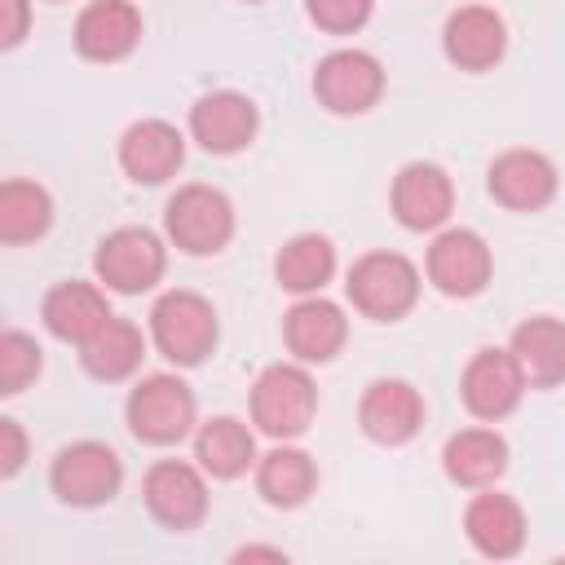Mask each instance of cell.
Returning a JSON list of instances; mask_svg holds the SVG:
<instances>
[{"label": "cell", "instance_id": "cell-1", "mask_svg": "<svg viewBox=\"0 0 565 565\" xmlns=\"http://www.w3.org/2000/svg\"><path fill=\"white\" fill-rule=\"evenodd\" d=\"M124 424L137 441L146 446H177L185 441L194 428H199V402H194V388L172 375V371H154V375H141L132 388H128V402H124Z\"/></svg>", "mask_w": 565, "mask_h": 565}, {"label": "cell", "instance_id": "cell-2", "mask_svg": "<svg viewBox=\"0 0 565 565\" xmlns=\"http://www.w3.org/2000/svg\"><path fill=\"white\" fill-rule=\"evenodd\" d=\"M150 340L172 366H199L221 340L216 305L190 287H172L150 305Z\"/></svg>", "mask_w": 565, "mask_h": 565}, {"label": "cell", "instance_id": "cell-3", "mask_svg": "<svg viewBox=\"0 0 565 565\" xmlns=\"http://www.w3.org/2000/svg\"><path fill=\"white\" fill-rule=\"evenodd\" d=\"M318 415V384L305 362H269L252 384V424L274 441H296Z\"/></svg>", "mask_w": 565, "mask_h": 565}, {"label": "cell", "instance_id": "cell-4", "mask_svg": "<svg viewBox=\"0 0 565 565\" xmlns=\"http://www.w3.org/2000/svg\"><path fill=\"white\" fill-rule=\"evenodd\" d=\"M234 203L225 190L190 181L181 185L168 203H163V234L172 247H181L185 256H216L230 247L234 238Z\"/></svg>", "mask_w": 565, "mask_h": 565}, {"label": "cell", "instance_id": "cell-5", "mask_svg": "<svg viewBox=\"0 0 565 565\" xmlns=\"http://www.w3.org/2000/svg\"><path fill=\"white\" fill-rule=\"evenodd\" d=\"M419 269L411 256L402 252H366L349 265V278H344V291L353 300V309L371 322H397L415 309L419 300Z\"/></svg>", "mask_w": 565, "mask_h": 565}, {"label": "cell", "instance_id": "cell-6", "mask_svg": "<svg viewBox=\"0 0 565 565\" xmlns=\"http://www.w3.org/2000/svg\"><path fill=\"white\" fill-rule=\"evenodd\" d=\"M119 486H124V459L115 455V446L93 437L62 446L49 463V490L66 508H102L119 494Z\"/></svg>", "mask_w": 565, "mask_h": 565}, {"label": "cell", "instance_id": "cell-7", "mask_svg": "<svg viewBox=\"0 0 565 565\" xmlns=\"http://www.w3.org/2000/svg\"><path fill=\"white\" fill-rule=\"evenodd\" d=\"M168 269V247L154 230L146 225H119L110 230L97 252H93V274L106 291H119V296H141L150 291Z\"/></svg>", "mask_w": 565, "mask_h": 565}, {"label": "cell", "instance_id": "cell-8", "mask_svg": "<svg viewBox=\"0 0 565 565\" xmlns=\"http://www.w3.org/2000/svg\"><path fill=\"white\" fill-rule=\"evenodd\" d=\"M141 499L163 530L185 534L207 516V472L190 459H154L146 468Z\"/></svg>", "mask_w": 565, "mask_h": 565}, {"label": "cell", "instance_id": "cell-9", "mask_svg": "<svg viewBox=\"0 0 565 565\" xmlns=\"http://www.w3.org/2000/svg\"><path fill=\"white\" fill-rule=\"evenodd\" d=\"M424 274L428 282L450 296V300H472L486 291L490 274H494V256H490V243L468 230V225H450L433 238L428 256H424Z\"/></svg>", "mask_w": 565, "mask_h": 565}, {"label": "cell", "instance_id": "cell-10", "mask_svg": "<svg viewBox=\"0 0 565 565\" xmlns=\"http://www.w3.org/2000/svg\"><path fill=\"white\" fill-rule=\"evenodd\" d=\"M313 97L331 115H366L384 97V66L366 49H331L313 66Z\"/></svg>", "mask_w": 565, "mask_h": 565}, {"label": "cell", "instance_id": "cell-11", "mask_svg": "<svg viewBox=\"0 0 565 565\" xmlns=\"http://www.w3.org/2000/svg\"><path fill=\"white\" fill-rule=\"evenodd\" d=\"M525 371L516 366L512 349H477L459 375V397L472 419L499 424L508 419L525 397Z\"/></svg>", "mask_w": 565, "mask_h": 565}, {"label": "cell", "instance_id": "cell-12", "mask_svg": "<svg viewBox=\"0 0 565 565\" xmlns=\"http://www.w3.org/2000/svg\"><path fill=\"white\" fill-rule=\"evenodd\" d=\"M388 207L402 230H415V234L441 230L455 212V181L441 163L415 159V163L397 168V177L388 185Z\"/></svg>", "mask_w": 565, "mask_h": 565}, {"label": "cell", "instance_id": "cell-13", "mask_svg": "<svg viewBox=\"0 0 565 565\" xmlns=\"http://www.w3.org/2000/svg\"><path fill=\"white\" fill-rule=\"evenodd\" d=\"M260 110L238 88H212L190 106V137L207 154H238L256 141Z\"/></svg>", "mask_w": 565, "mask_h": 565}, {"label": "cell", "instance_id": "cell-14", "mask_svg": "<svg viewBox=\"0 0 565 565\" xmlns=\"http://www.w3.org/2000/svg\"><path fill=\"white\" fill-rule=\"evenodd\" d=\"M556 185H561V172L556 163L543 154V150H530V146H516V150H503L490 172H486V190L499 207L508 212H539L556 199Z\"/></svg>", "mask_w": 565, "mask_h": 565}, {"label": "cell", "instance_id": "cell-15", "mask_svg": "<svg viewBox=\"0 0 565 565\" xmlns=\"http://www.w3.org/2000/svg\"><path fill=\"white\" fill-rule=\"evenodd\" d=\"M110 318H115V313H110L106 287L84 282V278H62V282H53V287L44 291V300H40V322H44V331H49L53 340H62V344H75V349H79L84 340H93Z\"/></svg>", "mask_w": 565, "mask_h": 565}, {"label": "cell", "instance_id": "cell-16", "mask_svg": "<svg viewBox=\"0 0 565 565\" xmlns=\"http://www.w3.org/2000/svg\"><path fill=\"white\" fill-rule=\"evenodd\" d=\"M358 428L375 446H406L424 428V397L411 380H371L358 402Z\"/></svg>", "mask_w": 565, "mask_h": 565}, {"label": "cell", "instance_id": "cell-17", "mask_svg": "<svg viewBox=\"0 0 565 565\" xmlns=\"http://www.w3.org/2000/svg\"><path fill=\"white\" fill-rule=\"evenodd\" d=\"M185 163V137L168 119H137L119 137V168L137 185H163Z\"/></svg>", "mask_w": 565, "mask_h": 565}, {"label": "cell", "instance_id": "cell-18", "mask_svg": "<svg viewBox=\"0 0 565 565\" xmlns=\"http://www.w3.org/2000/svg\"><path fill=\"white\" fill-rule=\"evenodd\" d=\"M282 340L291 349L296 362L305 366H322L331 362L344 340H349V318L335 300H327L322 291L318 296H300L287 313H282Z\"/></svg>", "mask_w": 565, "mask_h": 565}, {"label": "cell", "instance_id": "cell-19", "mask_svg": "<svg viewBox=\"0 0 565 565\" xmlns=\"http://www.w3.org/2000/svg\"><path fill=\"white\" fill-rule=\"evenodd\" d=\"M441 53L459 71H472V75L494 71L508 53V26L490 4H463L441 26Z\"/></svg>", "mask_w": 565, "mask_h": 565}, {"label": "cell", "instance_id": "cell-20", "mask_svg": "<svg viewBox=\"0 0 565 565\" xmlns=\"http://www.w3.org/2000/svg\"><path fill=\"white\" fill-rule=\"evenodd\" d=\"M141 40V9L132 0H88L75 18V53L88 62H124Z\"/></svg>", "mask_w": 565, "mask_h": 565}, {"label": "cell", "instance_id": "cell-21", "mask_svg": "<svg viewBox=\"0 0 565 565\" xmlns=\"http://www.w3.org/2000/svg\"><path fill=\"white\" fill-rule=\"evenodd\" d=\"M463 534L481 556L508 561L525 547V512L512 494H503L494 486H481L463 508Z\"/></svg>", "mask_w": 565, "mask_h": 565}, {"label": "cell", "instance_id": "cell-22", "mask_svg": "<svg viewBox=\"0 0 565 565\" xmlns=\"http://www.w3.org/2000/svg\"><path fill=\"white\" fill-rule=\"evenodd\" d=\"M441 472L455 486H463V490L494 486L508 472V441H503V433H494L490 424L450 433L446 446H441Z\"/></svg>", "mask_w": 565, "mask_h": 565}, {"label": "cell", "instance_id": "cell-23", "mask_svg": "<svg viewBox=\"0 0 565 565\" xmlns=\"http://www.w3.org/2000/svg\"><path fill=\"white\" fill-rule=\"evenodd\" d=\"M516 366L525 371L530 388H556L565 384V322L552 313H534L512 327L508 340Z\"/></svg>", "mask_w": 565, "mask_h": 565}, {"label": "cell", "instance_id": "cell-24", "mask_svg": "<svg viewBox=\"0 0 565 565\" xmlns=\"http://www.w3.org/2000/svg\"><path fill=\"white\" fill-rule=\"evenodd\" d=\"M256 437L238 415H212L194 428V463L212 481H234L256 468Z\"/></svg>", "mask_w": 565, "mask_h": 565}, {"label": "cell", "instance_id": "cell-25", "mask_svg": "<svg viewBox=\"0 0 565 565\" xmlns=\"http://www.w3.org/2000/svg\"><path fill=\"white\" fill-rule=\"evenodd\" d=\"M256 494L269 503V508H300L313 499L318 490V463L309 450L291 446V441H278L274 450H265L256 459Z\"/></svg>", "mask_w": 565, "mask_h": 565}, {"label": "cell", "instance_id": "cell-26", "mask_svg": "<svg viewBox=\"0 0 565 565\" xmlns=\"http://www.w3.org/2000/svg\"><path fill=\"white\" fill-rule=\"evenodd\" d=\"M335 274V243L327 234H291L274 256V278L291 296H318Z\"/></svg>", "mask_w": 565, "mask_h": 565}, {"label": "cell", "instance_id": "cell-27", "mask_svg": "<svg viewBox=\"0 0 565 565\" xmlns=\"http://www.w3.org/2000/svg\"><path fill=\"white\" fill-rule=\"evenodd\" d=\"M141 358H146V335H141V327L128 322V318H110L93 340L79 344V366H84L93 380H102V384L128 380V375L141 366Z\"/></svg>", "mask_w": 565, "mask_h": 565}, {"label": "cell", "instance_id": "cell-28", "mask_svg": "<svg viewBox=\"0 0 565 565\" xmlns=\"http://www.w3.org/2000/svg\"><path fill=\"white\" fill-rule=\"evenodd\" d=\"M53 225V194L40 181L26 177H9L0 185V243L4 247H22L44 238Z\"/></svg>", "mask_w": 565, "mask_h": 565}, {"label": "cell", "instance_id": "cell-29", "mask_svg": "<svg viewBox=\"0 0 565 565\" xmlns=\"http://www.w3.org/2000/svg\"><path fill=\"white\" fill-rule=\"evenodd\" d=\"M40 371H44V349L35 344V335H26L18 327H4L0 331V393L18 397Z\"/></svg>", "mask_w": 565, "mask_h": 565}, {"label": "cell", "instance_id": "cell-30", "mask_svg": "<svg viewBox=\"0 0 565 565\" xmlns=\"http://www.w3.org/2000/svg\"><path fill=\"white\" fill-rule=\"evenodd\" d=\"M375 0H305V13L327 35H353L371 22Z\"/></svg>", "mask_w": 565, "mask_h": 565}, {"label": "cell", "instance_id": "cell-31", "mask_svg": "<svg viewBox=\"0 0 565 565\" xmlns=\"http://www.w3.org/2000/svg\"><path fill=\"white\" fill-rule=\"evenodd\" d=\"M26 463V433L13 415L0 419V477H18Z\"/></svg>", "mask_w": 565, "mask_h": 565}, {"label": "cell", "instance_id": "cell-32", "mask_svg": "<svg viewBox=\"0 0 565 565\" xmlns=\"http://www.w3.org/2000/svg\"><path fill=\"white\" fill-rule=\"evenodd\" d=\"M31 26V0H0V49H18Z\"/></svg>", "mask_w": 565, "mask_h": 565}, {"label": "cell", "instance_id": "cell-33", "mask_svg": "<svg viewBox=\"0 0 565 565\" xmlns=\"http://www.w3.org/2000/svg\"><path fill=\"white\" fill-rule=\"evenodd\" d=\"M234 561H278V565H282L287 552H282V547H238Z\"/></svg>", "mask_w": 565, "mask_h": 565}, {"label": "cell", "instance_id": "cell-34", "mask_svg": "<svg viewBox=\"0 0 565 565\" xmlns=\"http://www.w3.org/2000/svg\"><path fill=\"white\" fill-rule=\"evenodd\" d=\"M247 4H260V0H247Z\"/></svg>", "mask_w": 565, "mask_h": 565}]
</instances>
